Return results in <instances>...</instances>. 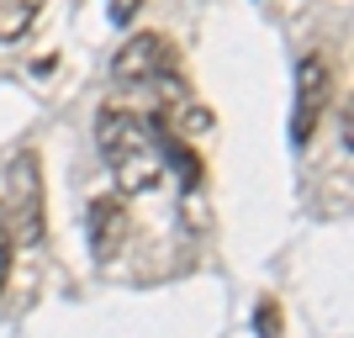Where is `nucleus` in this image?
Instances as JSON below:
<instances>
[{
    "mask_svg": "<svg viewBox=\"0 0 354 338\" xmlns=\"http://www.w3.org/2000/svg\"><path fill=\"white\" fill-rule=\"evenodd\" d=\"M0 212H6V227H11L16 243H43L48 217H43V164L32 148H21L6 169V196H0Z\"/></svg>",
    "mask_w": 354,
    "mask_h": 338,
    "instance_id": "obj_2",
    "label": "nucleus"
},
{
    "mask_svg": "<svg viewBox=\"0 0 354 338\" xmlns=\"http://www.w3.org/2000/svg\"><path fill=\"white\" fill-rule=\"evenodd\" d=\"M259 338H281V307L259 301Z\"/></svg>",
    "mask_w": 354,
    "mask_h": 338,
    "instance_id": "obj_8",
    "label": "nucleus"
},
{
    "mask_svg": "<svg viewBox=\"0 0 354 338\" xmlns=\"http://www.w3.org/2000/svg\"><path fill=\"white\" fill-rule=\"evenodd\" d=\"M328 101H333V69H328L323 53H307V59L296 64V101H291V143L296 148L312 143Z\"/></svg>",
    "mask_w": 354,
    "mask_h": 338,
    "instance_id": "obj_4",
    "label": "nucleus"
},
{
    "mask_svg": "<svg viewBox=\"0 0 354 338\" xmlns=\"http://www.w3.org/2000/svg\"><path fill=\"white\" fill-rule=\"evenodd\" d=\"M43 16V0H0V48L21 43Z\"/></svg>",
    "mask_w": 354,
    "mask_h": 338,
    "instance_id": "obj_6",
    "label": "nucleus"
},
{
    "mask_svg": "<svg viewBox=\"0 0 354 338\" xmlns=\"http://www.w3.org/2000/svg\"><path fill=\"white\" fill-rule=\"evenodd\" d=\"M11 249H16V238L6 227V212H0V296H6V280H11Z\"/></svg>",
    "mask_w": 354,
    "mask_h": 338,
    "instance_id": "obj_7",
    "label": "nucleus"
},
{
    "mask_svg": "<svg viewBox=\"0 0 354 338\" xmlns=\"http://www.w3.org/2000/svg\"><path fill=\"white\" fill-rule=\"evenodd\" d=\"M106 11H111V21H117V27H127V21L143 11V0H106Z\"/></svg>",
    "mask_w": 354,
    "mask_h": 338,
    "instance_id": "obj_9",
    "label": "nucleus"
},
{
    "mask_svg": "<svg viewBox=\"0 0 354 338\" xmlns=\"http://www.w3.org/2000/svg\"><path fill=\"white\" fill-rule=\"evenodd\" d=\"M95 148H101V159H106V169H111L122 196L159 191L164 153H159V143H153V127H148L138 111L106 101L101 111H95Z\"/></svg>",
    "mask_w": 354,
    "mask_h": 338,
    "instance_id": "obj_1",
    "label": "nucleus"
},
{
    "mask_svg": "<svg viewBox=\"0 0 354 338\" xmlns=\"http://www.w3.org/2000/svg\"><path fill=\"white\" fill-rule=\"evenodd\" d=\"M180 59H175V43L159 37V32H138L117 48L111 59V79L122 90H143V85H159V79H180Z\"/></svg>",
    "mask_w": 354,
    "mask_h": 338,
    "instance_id": "obj_3",
    "label": "nucleus"
},
{
    "mask_svg": "<svg viewBox=\"0 0 354 338\" xmlns=\"http://www.w3.org/2000/svg\"><path fill=\"white\" fill-rule=\"evenodd\" d=\"M85 238H90V254H95L101 265H111L122 254V243H127V206H122V196H95V201H90Z\"/></svg>",
    "mask_w": 354,
    "mask_h": 338,
    "instance_id": "obj_5",
    "label": "nucleus"
}]
</instances>
